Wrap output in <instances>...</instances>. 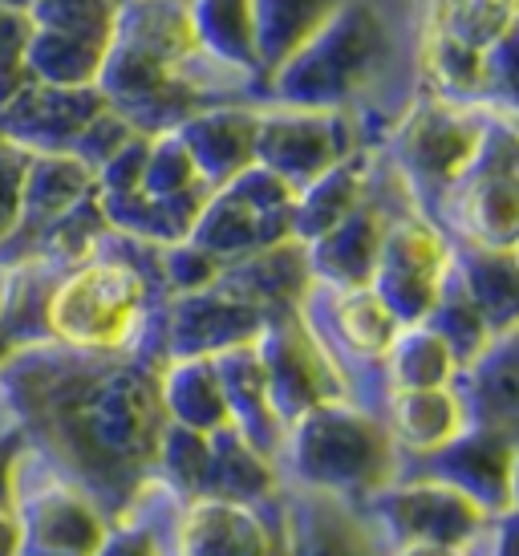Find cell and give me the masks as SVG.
Masks as SVG:
<instances>
[{
	"label": "cell",
	"mask_w": 519,
	"mask_h": 556,
	"mask_svg": "<svg viewBox=\"0 0 519 556\" xmlns=\"http://www.w3.org/2000/svg\"><path fill=\"white\" fill-rule=\"evenodd\" d=\"M147 293L151 285L142 264L93 252L90 261L65 268L53 285H46L41 338L93 354L130 350L147 321Z\"/></svg>",
	"instance_id": "obj_3"
},
{
	"label": "cell",
	"mask_w": 519,
	"mask_h": 556,
	"mask_svg": "<svg viewBox=\"0 0 519 556\" xmlns=\"http://www.w3.org/2000/svg\"><path fill=\"white\" fill-rule=\"evenodd\" d=\"M256 357L264 366L268 399L280 422L289 427L296 415H305L321 402L350 399V382L337 370L325 338L305 321L301 309L273 313L256 338Z\"/></svg>",
	"instance_id": "obj_8"
},
{
	"label": "cell",
	"mask_w": 519,
	"mask_h": 556,
	"mask_svg": "<svg viewBox=\"0 0 519 556\" xmlns=\"http://www.w3.org/2000/svg\"><path fill=\"white\" fill-rule=\"evenodd\" d=\"M458 285L467 289L495 333L516 329V248L458 244L451 248Z\"/></svg>",
	"instance_id": "obj_22"
},
{
	"label": "cell",
	"mask_w": 519,
	"mask_h": 556,
	"mask_svg": "<svg viewBox=\"0 0 519 556\" xmlns=\"http://www.w3.org/2000/svg\"><path fill=\"white\" fill-rule=\"evenodd\" d=\"M495 106H467L422 93L390 126V167L406 184L414 203H434L463 170L471 167L488 139Z\"/></svg>",
	"instance_id": "obj_5"
},
{
	"label": "cell",
	"mask_w": 519,
	"mask_h": 556,
	"mask_svg": "<svg viewBox=\"0 0 519 556\" xmlns=\"http://www.w3.org/2000/svg\"><path fill=\"white\" fill-rule=\"evenodd\" d=\"M0 4H9V9H25V13H29L33 0H0Z\"/></svg>",
	"instance_id": "obj_37"
},
{
	"label": "cell",
	"mask_w": 519,
	"mask_h": 556,
	"mask_svg": "<svg viewBox=\"0 0 519 556\" xmlns=\"http://www.w3.org/2000/svg\"><path fill=\"white\" fill-rule=\"evenodd\" d=\"M159 370L130 350L93 354L29 341L0 362V394L33 447L69 471L93 504L123 516L159 471L170 422Z\"/></svg>",
	"instance_id": "obj_1"
},
{
	"label": "cell",
	"mask_w": 519,
	"mask_h": 556,
	"mask_svg": "<svg viewBox=\"0 0 519 556\" xmlns=\"http://www.w3.org/2000/svg\"><path fill=\"white\" fill-rule=\"evenodd\" d=\"M41 293L46 289H37L33 280H21L13 289L9 305L0 313V362L29 341H46L41 338Z\"/></svg>",
	"instance_id": "obj_32"
},
{
	"label": "cell",
	"mask_w": 519,
	"mask_h": 556,
	"mask_svg": "<svg viewBox=\"0 0 519 556\" xmlns=\"http://www.w3.org/2000/svg\"><path fill=\"white\" fill-rule=\"evenodd\" d=\"M434 476L474 500L483 511L511 508V459H516V431L504 427H463L439 451L422 455Z\"/></svg>",
	"instance_id": "obj_13"
},
{
	"label": "cell",
	"mask_w": 519,
	"mask_h": 556,
	"mask_svg": "<svg viewBox=\"0 0 519 556\" xmlns=\"http://www.w3.org/2000/svg\"><path fill=\"white\" fill-rule=\"evenodd\" d=\"M199 49L212 62L256 81V37H252V0H187Z\"/></svg>",
	"instance_id": "obj_26"
},
{
	"label": "cell",
	"mask_w": 519,
	"mask_h": 556,
	"mask_svg": "<svg viewBox=\"0 0 519 556\" xmlns=\"http://www.w3.org/2000/svg\"><path fill=\"white\" fill-rule=\"evenodd\" d=\"M382 362H385V382H390V390L451 387V378L458 370L455 354L446 350V341L427 321L402 325Z\"/></svg>",
	"instance_id": "obj_27"
},
{
	"label": "cell",
	"mask_w": 519,
	"mask_h": 556,
	"mask_svg": "<svg viewBox=\"0 0 519 556\" xmlns=\"http://www.w3.org/2000/svg\"><path fill=\"white\" fill-rule=\"evenodd\" d=\"M264 313L248 305L244 296L228 293L219 285L179 293L167 313V357H215L224 350L248 345L264 329Z\"/></svg>",
	"instance_id": "obj_12"
},
{
	"label": "cell",
	"mask_w": 519,
	"mask_h": 556,
	"mask_svg": "<svg viewBox=\"0 0 519 556\" xmlns=\"http://www.w3.org/2000/svg\"><path fill=\"white\" fill-rule=\"evenodd\" d=\"M301 556H369L366 532L353 520L341 495L313 488L301 511Z\"/></svg>",
	"instance_id": "obj_29"
},
{
	"label": "cell",
	"mask_w": 519,
	"mask_h": 556,
	"mask_svg": "<svg viewBox=\"0 0 519 556\" xmlns=\"http://www.w3.org/2000/svg\"><path fill=\"white\" fill-rule=\"evenodd\" d=\"M90 191L93 167L86 159H77L74 151H65V155H29L25 179H21V224H16L13 236L33 228V244H37V236L46 232L58 216H65L74 203L86 200Z\"/></svg>",
	"instance_id": "obj_18"
},
{
	"label": "cell",
	"mask_w": 519,
	"mask_h": 556,
	"mask_svg": "<svg viewBox=\"0 0 519 556\" xmlns=\"http://www.w3.org/2000/svg\"><path fill=\"white\" fill-rule=\"evenodd\" d=\"M317 296H325V309H329V333L333 341H341L353 357H385L390 341L397 338V321L390 305L374 293V285H321L313 280Z\"/></svg>",
	"instance_id": "obj_20"
},
{
	"label": "cell",
	"mask_w": 519,
	"mask_h": 556,
	"mask_svg": "<svg viewBox=\"0 0 519 556\" xmlns=\"http://www.w3.org/2000/svg\"><path fill=\"white\" fill-rule=\"evenodd\" d=\"M385 520L397 528V536L414 544H451L471 536L474 528L488 520V511L474 500L443 483V479H427V483H410L397 492L382 495Z\"/></svg>",
	"instance_id": "obj_15"
},
{
	"label": "cell",
	"mask_w": 519,
	"mask_h": 556,
	"mask_svg": "<svg viewBox=\"0 0 519 556\" xmlns=\"http://www.w3.org/2000/svg\"><path fill=\"white\" fill-rule=\"evenodd\" d=\"M519 0H418L414 33H439L471 49H491L516 33Z\"/></svg>",
	"instance_id": "obj_24"
},
{
	"label": "cell",
	"mask_w": 519,
	"mask_h": 556,
	"mask_svg": "<svg viewBox=\"0 0 519 556\" xmlns=\"http://www.w3.org/2000/svg\"><path fill=\"white\" fill-rule=\"evenodd\" d=\"M187 155L195 163L199 179L224 187L240 170L252 167V142H256V110L236 102H212L195 110L183 126H175Z\"/></svg>",
	"instance_id": "obj_14"
},
{
	"label": "cell",
	"mask_w": 519,
	"mask_h": 556,
	"mask_svg": "<svg viewBox=\"0 0 519 556\" xmlns=\"http://www.w3.org/2000/svg\"><path fill=\"white\" fill-rule=\"evenodd\" d=\"M385 224H390V216L366 195L350 216L337 219L329 232L308 240L305 252L313 280H321V285H369Z\"/></svg>",
	"instance_id": "obj_16"
},
{
	"label": "cell",
	"mask_w": 519,
	"mask_h": 556,
	"mask_svg": "<svg viewBox=\"0 0 519 556\" xmlns=\"http://www.w3.org/2000/svg\"><path fill=\"white\" fill-rule=\"evenodd\" d=\"M25 163H29V151H21L9 139H0V244L21 224V179H25Z\"/></svg>",
	"instance_id": "obj_34"
},
{
	"label": "cell",
	"mask_w": 519,
	"mask_h": 556,
	"mask_svg": "<svg viewBox=\"0 0 519 556\" xmlns=\"http://www.w3.org/2000/svg\"><path fill=\"white\" fill-rule=\"evenodd\" d=\"M397 556H458L451 544H410L406 553H397Z\"/></svg>",
	"instance_id": "obj_36"
},
{
	"label": "cell",
	"mask_w": 519,
	"mask_h": 556,
	"mask_svg": "<svg viewBox=\"0 0 519 556\" xmlns=\"http://www.w3.org/2000/svg\"><path fill=\"white\" fill-rule=\"evenodd\" d=\"M280 447L308 488L321 492H374L394 479L397 447L385 422L350 406V399L321 402L284 427Z\"/></svg>",
	"instance_id": "obj_4"
},
{
	"label": "cell",
	"mask_w": 519,
	"mask_h": 556,
	"mask_svg": "<svg viewBox=\"0 0 519 556\" xmlns=\"http://www.w3.org/2000/svg\"><path fill=\"white\" fill-rule=\"evenodd\" d=\"M467 422V410L451 387H422V390H390L385 402V431L394 447H406L414 455H430L443 443H451Z\"/></svg>",
	"instance_id": "obj_19"
},
{
	"label": "cell",
	"mask_w": 519,
	"mask_h": 556,
	"mask_svg": "<svg viewBox=\"0 0 519 556\" xmlns=\"http://www.w3.org/2000/svg\"><path fill=\"white\" fill-rule=\"evenodd\" d=\"M292 200H296V191L280 175L252 163L248 170H240L236 179H228L207 195L187 240L199 244L203 252H212L215 261L228 264L236 256L256 252V248L289 240Z\"/></svg>",
	"instance_id": "obj_7"
},
{
	"label": "cell",
	"mask_w": 519,
	"mask_h": 556,
	"mask_svg": "<svg viewBox=\"0 0 519 556\" xmlns=\"http://www.w3.org/2000/svg\"><path fill=\"white\" fill-rule=\"evenodd\" d=\"M118 0H33L29 21L41 29L86 33V37H114Z\"/></svg>",
	"instance_id": "obj_31"
},
{
	"label": "cell",
	"mask_w": 519,
	"mask_h": 556,
	"mask_svg": "<svg viewBox=\"0 0 519 556\" xmlns=\"http://www.w3.org/2000/svg\"><path fill=\"white\" fill-rule=\"evenodd\" d=\"M195 163L187 155L183 139L175 130H163V135H151L147 142V163H142V179H138L135 191L142 195H179V191H191L199 187Z\"/></svg>",
	"instance_id": "obj_30"
},
{
	"label": "cell",
	"mask_w": 519,
	"mask_h": 556,
	"mask_svg": "<svg viewBox=\"0 0 519 556\" xmlns=\"http://www.w3.org/2000/svg\"><path fill=\"white\" fill-rule=\"evenodd\" d=\"M207 488L228 495L236 504L256 500L273 488V464L268 455L256 451L236 427H219L212 431V467H207Z\"/></svg>",
	"instance_id": "obj_28"
},
{
	"label": "cell",
	"mask_w": 519,
	"mask_h": 556,
	"mask_svg": "<svg viewBox=\"0 0 519 556\" xmlns=\"http://www.w3.org/2000/svg\"><path fill=\"white\" fill-rule=\"evenodd\" d=\"M106 49V37L33 25L29 46H25V74L29 81H46V86H98Z\"/></svg>",
	"instance_id": "obj_25"
},
{
	"label": "cell",
	"mask_w": 519,
	"mask_h": 556,
	"mask_svg": "<svg viewBox=\"0 0 519 556\" xmlns=\"http://www.w3.org/2000/svg\"><path fill=\"white\" fill-rule=\"evenodd\" d=\"M106 93L98 86H46L25 81L0 106V139L29 155H65L74 151L81 130L98 110H106Z\"/></svg>",
	"instance_id": "obj_11"
},
{
	"label": "cell",
	"mask_w": 519,
	"mask_h": 556,
	"mask_svg": "<svg viewBox=\"0 0 519 556\" xmlns=\"http://www.w3.org/2000/svg\"><path fill=\"white\" fill-rule=\"evenodd\" d=\"M33 21L25 9L0 4V106L13 98L29 74H25V46H29Z\"/></svg>",
	"instance_id": "obj_33"
},
{
	"label": "cell",
	"mask_w": 519,
	"mask_h": 556,
	"mask_svg": "<svg viewBox=\"0 0 519 556\" xmlns=\"http://www.w3.org/2000/svg\"><path fill=\"white\" fill-rule=\"evenodd\" d=\"M159 387H163V406L170 422L195 427L203 434L231 422L212 357H170L159 370Z\"/></svg>",
	"instance_id": "obj_23"
},
{
	"label": "cell",
	"mask_w": 519,
	"mask_h": 556,
	"mask_svg": "<svg viewBox=\"0 0 519 556\" xmlns=\"http://www.w3.org/2000/svg\"><path fill=\"white\" fill-rule=\"evenodd\" d=\"M369 175H374V151L366 147H357L345 159H337L329 170H321L292 200V236L308 244L329 232L337 219H345L369 195Z\"/></svg>",
	"instance_id": "obj_17"
},
{
	"label": "cell",
	"mask_w": 519,
	"mask_h": 556,
	"mask_svg": "<svg viewBox=\"0 0 519 556\" xmlns=\"http://www.w3.org/2000/svg\"><path fill=\"white\" fill-rule=\"evenodd\" d=\"M446 277H451V244L422 212L394 216L385 224L369 285L397 321H427L430 309L439 305Z\"/></svg>",
	"instance_id": "obj_10"
},
{
	"label": "cell",
	"mask_w": 519,
	"mask_h": 556,
	"mask_svg": "<svg viewBox=\"0 0 519 556\" xmlns=\"http://www.w3.org/2000/svg\"><path fill=\"white\" fill-rule=\"evenodd\" d=\"M390 53L382 16L366 0H345L301 49L260 81L268 102L301 110H350Z\"/></svg>",
	"instance_id": "obj_2"
},
{
	"label": "cell",
	"mask_w": 519,
	"mask_h": 556,
	"mask_svg": "<svg viewBox=\"0 0 519 556\" xmlns=\"http://www.w3.org/2000/svg\"><path fill=\"white\" fill-rule=\"evenodd\" d=\"M350 151H357V123L350 110H301L276 102L256 110L252 163L280 175L292 191L313 184Z\"/></svg>",
	"instance_id": "obj_9"
},
{
	"label": "cell",
	"mask_w": 519,
	"mask_h": 556,
	"mask_svg": "<svg viewBox=\"0 0 519 556\" xmlns=\"http://www.w3.org/2000/svg\"><path fill=\"white\" fill-rule=\"evenodd\" d=\"M345 0H252V37H256V81L301 49Z\"/></svg>",
	"instance_id": "obj_21"
},
{
	"label": "cell",
	"mask_w": 519,
	"mask_h": 556,
	"mask_svg": "<svg viewBox=\"0 0 519 556\" xmlns=\"http://www.w3.org/2000/svg\"><path fill=\"white\" fill-rule=\"evenodd\" d=\"M430 212L458 236V244L516 248L519 191H516V126L511 114L495 110L488 139L474 163L446 187Z\"/></svg>",
	"instance_id": "obj_6"
},
{
	"label": "cell",
	"mask_w": 519,
	"mask_h": 556,
	"mask_svg": "<svg viewBox=\"0 0 519 556\" xmlns=\"http://www.w3.org/2000/svg\"><path fill=\"white\" fill-rule=\"evenodd\" d=\"M21 439H25V434L13 431V439H4V447H0V504L9 500V492H13V479H16V451H21Z\"/></svg>",
	"instance_id": "obj_35"
}]
</instances>
